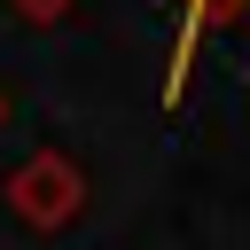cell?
<instances>
[{
    "mask_svg": "<svg viewBox=\"0 0 250 250\" xmlns=\"http://www.w3.org/2000/svg\"><path fill=\"white\" fill-rule=\"evenodd\" d=\"M0 195H8V211H16L31 234H55V227H70V219L86 211V172H78V156H62V148H31V156L0 180Z\"/></svg>",
    "mask_w": 250,
    "mask_h": 250,
    "instance_id": "1",
    "label": "cell"
},
{
    "mask_svg": "<svg viewBox=\"0 0 250 250\" xmlns=\"http://www.w3.org/2000/svg\"><path fill=\"white\" fill-rule=\"evenodd\" d=\"M0 125H8V94H0Z\"/></svg>",
    "mask_w": 250,
    "mask_h": 250,
    "instance_id": "4",
    "label": "cell"
},
{
    "mask_svg": "<svg viewBox=\"0 0 250 250\" xmlns=\"http://www.w3.org/2000/svg\"><path fill=\"white\" fill-rule=\"evenodd\" d=\"M8 8H16L23 23H62V16L78 8V0H8Z\"/></svg>",
    "mask_w": 250,
    "mask_h": 250,
    "instance_id": "3",
    "label": "cell"
},
{
    "mask_svg": "<svg viewBox=\"0 0 250 250\" xmlns=\"http://www.w3.org/2000/svg\"><path fill=\"white\" fill-rule=\"evenodd\" d=\"M234 16H250V0H180V23H172V62H164V109H180L188 70H195V47H203L219 23H234Z\"/></svg>",
    "mask_w": 250,
    "mask_h": 250,
    "instance_id": "2",
    "label": "cell"
}]
</instances>
